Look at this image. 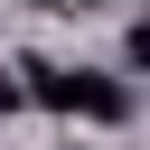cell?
<instances>
[{
	"label": "cell",
	"instance_id": "2",
	"mask_svg": "<svg viewBox=\"0 0 150 150\" xmlns=\"http://www.w3.org/2000/svg\"><path fill=\"white\" fill-rule=\"evenodd\" d=\"M19 103H28V94H19V84H9V75H0V122H9V112H19Z\"/></svg>",
	"mask_w": 150,
	"mask_h": 150
},
{
	"label": "cell",
	"instance_id": "1",
	"mask_svg": "<svg viewBox=\"0 0 150 150\" xmlns=\"http://www.w3.org/2000/svg\"><path fill=\"white\" fill-rule=\"evenodd\" d=\"M19 94L47 103V112H66V122H131V84L122 75H94V66H28Z\"/></svg>",
	"mask_w": 150,
	"mask_h": 150
},
{
	"label": "cell",
	"instance_id": "3",
	"mask_svg": "<svg viewBox=\"0 0 150 150\" xmlns=\"http://www.w3.org/2000/svg\"><path fill=\"white\" fill-rule=\"evenodd\" d=\"M38 9H112V0H38Z\"/></svg>",
	"mask_w": 150,
	"mask_h": 150
}]
</instances>
